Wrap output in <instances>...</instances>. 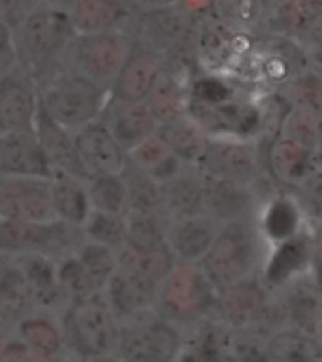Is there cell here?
<instances>
[{
  "label": "cell",
  "mask_w": 322,
  "mask_h": 362,
  "mask_svg": "<svg viewBox=\"0 0 322 362\" xmlns=\"http://www.w3.org/2000/svg\"><path fill=\"white\" fill-rule=\"evenodd\" d=\"M311 61H313V66L318 70V72H322V49L318 51H313V53H309Z\"/></svg>",
  "instance_id": "53"
},
{
  "label": "cell",
  "mask_w": 322,
  "mask_h": 362,
  "mask_svg": "<svg viewBox=\"0 0 322 362\" xmlns=\"http://www.w3.org/2000/svg\"><path fill=\"white\" fill-rule=\"evenodd\" d=\"M270 294L271 291H268L260 276L247 277L220 288L213 313H217L219 322L232 330H249L264 310Z\"/></svg>",
  "instance_id": "17"
},
{
  "label": "cell",
  "mask_w": 322,
  "mask_h": 362,
  "mask_svg": "<svg viewBox=\"0 0 322 362\" xmlns=\"http://www.w3.org/2000/svg\"><path fill=\"white\" fill-rule=\"evenodd\" d=\"M121 177L126 187L129 194L130 209L136 211H153V209H162V189L160 181L138 168L136 164L126 160Z\"/></svg>",
  "instance_id": "38"
},
{
  "label": "cell",
  "mask_w": 322,
  "mask_h": 362,
  "mask_svg": "<svg viewBox=\"0 0 322 362\" xmlns=\"http://www.w3.org/2000/svg\"><path fill=\"white\" fill-rule=\"evenodd\" d=\"M185 338L179 325L158 310L121 322L117 353L123 362H179Z\"/></svg>",
  "instance_id": "7"
},
{
  "label": "cell",
  "mask_w": 322,
  "mask_h": 362,
  "mask_svg": "<svg viewBox=\"0 0 322 362\" xmlns=\"http://www.w3.org/2000/svg\"><path fill=\"white\" fill-rule=\"evenodd\" d=\"M166 70L164 59L136 42L129 61L112 85V98L143 102Z\"/></svg>",
  "instance_id": "23"
},
{
  "label": "cell",
  "mask_w": 322,
  "mask_h": 362,
  "mask_svg": "<svg viewBox=\"0 0 322 362\" xmlns=\"http://www.w3.org/2000/svg\"><path fill=\"white\" fill-rule=\"evenodd\" d=\"M38 310L32 288L19 260L10 255H0V317L4 325L16 327L23 317Z\"/></svg>",
  "instance_id": "26"
},
{
  "label": "cell",
  "mask_w": 322,
  "mask_h": 362,
  "mask_svg": "<svg viewBox=\"0 0 322 362\" xmlns=\"http://www.w3.org/2000/svg\"><path fill=\"white\" fill-rule=\"evenodd\" d=\"M55 2H59V4H62V6H66V8H68V6L72 4L73 0H55Z\"/></svg>",
  "instance_id": "55"
},
{
  "label": "cell",
  "mask_w": 322,
  "mask_h": 362,
  "mask_svg": "<svg viewBox=\"0 0 322 362\" xmlns=\"http://www.w3.org/2000/svg\"><path fill=\"white\" fill-rule=\"evenodd\" d=\"M134 45L136 38L124 30L76 34L64 70L81 74L112 90L113 81L129 61Z\"/></svg>",
  "instance_id": "8"
},
{
  "label": "cell",
  "mask_w": 322,
  "mask_h": 362,
  "mask_svg": "<svg viewBox=\"0 0 322 362\" xmlns=\"http://www.w3.org/2000/svg\"><path fill=\"white\" fill-rule=\"evenodd\" d=\"M162 211L169 219L205 214L203 202V174L196 166H185L174 177L160 183Z\"/></svg>",
  "instance_id": "27"
},
{
  "label": "cell",
  "mask_w": 322,
  "mask_h": 362,
  "mask_svg": "<svg viewBox=\"0 0 322 362\" xmlns=\"http://www.w3.org/2000/svg\"><path fill=\"white\" fill-rule=\"evenodd\" d=\"M294 8L298 10L299 17L307 21L311 17L322 13V0H294Z\"/></svg>",
  "instance_id": "48"
},
{
  "label": "cell",
  "mask_w": 322,
  "mask_h": 362,
  "mask_svg": "<svg viewBox=\"0 0 322 362\" xmlns=\"http://www.w3.org/2000/svg\"><path fill=\"white\" fill-rule=\"evenodd\" d=\"M268 166L279 183L292 189L299 181L305 180L318 164H316L315 149L277 136L268 151Z\"/></svg>",
  "instance_id": "28"
},
{
  "label": "cell",
  "mask_w": 322,
  "mask_h": 362,
  "mask_svg": "<svg viewBox=\"0 0 322 362\" xmlns=\"http://www.w3.org/2000/svg\"><path fill=\"white\" fill-rule=\"evenodd\" d=\"M115 255H117V264L138 272L140 276L147 277V279H151L158 285L164 281V277L168 276L175 262H177L168 245L138 247V245L124 242L115 251Z\"/></svg>",
  "instance_id": "33"
},
{
  "label": "cell",
  "mask_w": 322,
  "mask_h": 362,
  "mask_svg": "<svg viewBox=\"0 0 322 362\" xmlns=\"http://www.w3.org/2000/svg\"><path fill=\"white\" fill-rule=\"evenodd\" d=\"M158 134L168 141L175 155L189 166H196L209 140L208 129L191 113L172 123L160 124Z\"/></svg>",
  "instance_id": "32"
},
{
  "label": "cell",
  "mask_w": 322,
  "mask_h": 362,
  "mask_svg": "<svg viewBox=\"0 0 322 362\" xmlns=\"http://www.w3.org/2000/svg\"><path fill=\"white\" fill-rule=\"evenodd\" d=\"M83 242L81 226L68 225L64 221L0 219V255H40L59 262Z\"/></svg>",
  "instance_id": "6"
},
{
  "label": "cell",
  "mask_w": 322,
  "mask_h": 362,
  "mask_svg": "<svg viewBox=\"0 0 322 362\" xmlns=\"http://www.w3.org/2000/svg\"><path fill=\"white\" fill-rule=\"evenodd\" d=\"M11 30L16 64L30 74L38 85L64 70L68 49L78 34L68 8L55 0H42L30 6Z\"/></svg>",
  "instance_id": "1"
},
{
  "label": "cell",
  "mask_w": 322,
  "mask_h": 362,
  "mask_svg": "<svg viewBox=\"0 0 322 362\" xmlns=\"http://www.w3.org/2000/svg\"><path fill=\"white\" fill-rule=\"evenodd\" d=\"M30 355L32 351L28 349L21 339L10 336L0 353V362H30Z\"/></svg>",
  "instance_id": "45"
},
{
  "label": "cell",
  "mask_w": 322,
  "mask_h": 362,
  "mask_svg": "<svg viewBox=\"0 0 322 362\" xmlns=\"http://www.w3.org/2000/svg\"><path fill=\"white\" fill-rule=\"evenodd\" d=\"M268 362H322V344L313 334L282 328L266 339Z\"/></svg>",
  "instance_id": "34"
},
{
  "label": "cell",
  "mask_w": 322,
  "mask_h": 362,
  "mask_svg": "<svg viewBox=\"0 0 322 362\" xmlns=\"http://www.w3.org/2000/svg\"><path fill=\"white\" fill-rule=\"evenodd\" d=\"M147 106L155 113L158 124L172 123L189 115L191 98L179 83V79L164 70L153 90L147 96Z\"/></svg>",
  "instance_id": "35"
},
{
  "label": "cell",
  "mask_w": 322,
  "mask_h": 362,
  "mask_svg": "<svg viewBox=\"0 0 322 362\" xmlns=\"http://www.w3.org/2000/svg\"><path fill=\"white\" fill-rule=\"evenodd\" d=\"M299 36L309 53L322 49V13L307 19L304 28L299 30Z\"/></svg>",
  "instance_id": "43"
},
{
  "label": "cell",
  "mask_w": 322,
  "mask_h": 362,
  "mask_svg": "<svg viewBox=\"0 0 322 362\" xmlns=\"http://www.w3.org/2000/svg\"><path fill=\"white\" fill-rule=\"evenodd\" d=\"M196 168L205 175L256 181L260 174L258 141L245 136L209 134Z\"/></svg>",
  "instance_id": "10"
},
{
  "label": "cell",
  "mask_w": 322,
  "mask_h": 362,
  "mask_svg": "<svg viewBox=\"0 0 322 362\" xmlns=\"http://www.w3.org/2000/svg\"><path fill=\"white\" fill-rule=\"evenodd\" d=\"M40 107L38 81L19 64L0 70V134L32 130Z\"/></svg>",
  "instance_id": "12"
},
{
  "label": "cell",
  "mask_w": 322,
  "mask_h": 362,
  "mask_svg": "<svg viewBox=\"0 0 322 362\" xmlns=\"http://www.w3.org/2000/svg\"><path fill=\"white\" fill-rule=\"evenodd\" d=\"M141 13L136 0H73L68 6V16L78 34L124 30L134 33Z\"/></svg>",
  "instance_id": "15"
},
{
  "label": "cell",
  "mask_w": 322,
  "mask_h": 362,
  "mask_svg": "<svg viewBox=\"0 0 322 362\" xmlns=\"http://www.w3.org/2000/svg\"><path fill=\"white\" fill-rule=\"evenodd\" d=\"M266 247L254 221H236L219 226L211 247L200 266L217 291L258 276L264 264Z\"/></svg>",
  "instance_id": "2"
},
{
  "label": "cell",
  "mask_w": 322,
  "mask_h": 362,
  "mask_svg": "<svg viewBox=\"0 0 322 362\" xmlns=\"http://www.w3.org/2000/svg\"><path fill=\"white\" fill-rule=\"evenodd\" d=\"M30 2H42V0H30Z\"/></svg>",
  "instance_id": "56"
},
{
  "label": "cell",
  "mask_w": 322,
  "mask_h": 362,
  "mask_svg": "<svg viewBox=\"0 0 322 362\" xmlns=\"http://www.w3.org/2000/svg\"><path fill=\"white\" fill-rule=\"evenodd\" d=\"M219 226L208 214L169 219L166 243L177 262H200L211 247Z\"/></svg>",
  "instance_id": "24"
},
{
  "label": "cell",
  "mask_w": 322,
  "mask_h": 362,
  "mask_svg": "<svg viewBox=\"0 0 322 362\" xmlns=\"http://www.w3.org/2000/svg\"><path fill=\"white\" fill-rule=\"evenodd\" d=\"M36 2L30 0H0V19L10 23L11 27L23 17V13Z\"/></svg>",
  "instance_id": "46"
},
{
  "label": "cell",
  "mask_w": 322,
  "mask_h": 362,
  "mask_svg": "<svg viewBox=\"0 0 322 362\" xmlns=\"http://www.w3.org/2000/svg\"><path fill=\"white\" fill-rule=\"evenodd\" d=\"M109 98V87L72 70H61L40 85L42 110L72 132L98 121Z\"/></svg>",
  "instance_id": "4"
},
{
  "label": "cell",
  "mask_w": 322,
  "mask_h": 362,
  "mask_svg": "<svg viewBox=\"0 0 322 362\" xmlns=\"http://www.w3.org/2000/svg\"><path fill=\"white\" fill-rule=\"evenodd\" d=\"M126 223V243L138 245V247H158L168 245L166 234H168L169 217L162 209L153 211H136L130 209L124 215Z\"/></svg>",
  "instance_id": "36"
},
{
  "label": "cell",
  "mask_w": 322,
  "mask_h": 362,
  "mask_svg": "<svg viewBox=\"0 0 322 362\" xmlns=\"http://www.w3.org/2000/svg\"><path fill=\"white\" fill-rule=\"evenodd\" d=\"M34 134L38 138L42 151H44L47 163H49L51 174L64 172V174L78 175L81 180H89L87 170L81 164L78 146H76V132L68 130L55 119L38 107L36 119H34Z\"/></svg>",
  "instance_id": "20"
},
{
  "label": "cell",
  "mask_w": 322,
  "mask_h": 362,
  "mask_svg": "<svg viewBox=\"0 0 322 362\" xmlns=\"http://www.w3.org/2000/svg\"><path fill=\"white\" fill-rule=\"evenodd\" d=\"M49 189L55 219L64 221L68 225L83 226L85 219L93 209L87 191V180L64 172H55L49 177Z\"/></svg>",
  "instance_id": "29"
},
{
  "label": "cell",
  "mask_w": 322,
  "mask_h": 362,
  "mask_svg": "<svg viewBox=\"0 0 322 362\" xmlns=\"http://www.w3.org/2000/svg\"><path fill=\"white\" fill-rule=\"evenodd\" d=\"M13 328H16V338L21 339L32 353H61L64 351L61 319L55 311H30Z\"/></svg>",
  "instance_id": "30"
},
{
  "label": "cell",
  "mask_w": 322,
  "mask_h": 362,
  "mask_svg": "<svg viewBox=\"0 0 322 362\" xmlns=\"http://www.w3.org/2000/svg\"><path fill=\"white\" fill-rule=\"evenodd\" d=\"M311 274L322 288V225L313 228V264H311Z\"/></svg>",
  "instance_id": "47"
},
{
  "label": "cell",
  "mask_w": 322,
  "mask_h": 362,
  "mask_svg": "<svg viewBox=\"0 0 322 362\" xmlns=\"http://www.w3.org/2000/svg\"><path fill=\"white\" fill-rule=\"evenodd\" d=\"M279 298L287 315V328L313 334L322 327V288L315 281L313 274H305L285 287L279 288Z\"/></svg>",
  "instance_id": "22"
},
{
  "label": "cell",
  "mask_w": 322,
  "mask_h": 362,
  "mask_svg": "<svg viewBox=\"0 0 322 362\" xmlns=\"http://www.w3.org/2000/svg\"><path fill=\"white\" fill-rule=\"evenodd\" d=\"M129 160L160 183L174 177L177 172L189 166L175 155L174 149L168 146V141L158 132L140 141L134 149H130Z\"/></svg>",
  "instance_id": "31"
},
{
  "label": "cell",
  "mask_w": 322,
  "mask_h": 362,
  "mask_svg": "<svg viewBox=\"0 0 322 362\" xmlns=\"http://www.w3.org/2000/svg\"><path fill=\"white\" fill-rule=\"evenodd\" d=\"M81 230H83V236L87 242L98 243V245L109 247L113 251H117L126 242L124 215L90 209L89 217L85 219Z\"/></svg>",
  "instance_id": "40"
},
{
  "label": "cell",
  "mask_w": 322,
  "mask_h": 362,
  "mask_svg": "<svg viewBox=\"0 0 322 362\" xmlns=\"http://www.w3.org/2000/svg\"><path fill=\"white\" fill-rule=\"evenodd\" d=\"M256 181L232 180L203 174V202L205 214L219 225L236 221H254L264 202Z\"/></svg>",
  "instance_id": "11"
},
{
  "label": "cell",
  "mask_w": 322,
  "mask_h": 362,
  "mask_svg": "<svg viewBox=\"0 0 322 362\" xmlns=\"http://www.w3.org/2000/svg\"><path fill=\"white\" fill-rule=\"evenodd\" d=\"M294 198L298 200L311 228L322 225V166H316L305 180L292 187Z\"/></svg>",
  "instance_id": "42"
},
{
  "label": "cell",
  "mask_w": 322,
  "mask_h": 362,
  "mask_svg": "<svg viewBox=\"0 0 322 362\" xmlns=\"http://www.w3.org/2000/svg\"><path fill=\"white\" fill-rule=\"evenodd\" d=\"M59 319L64 353L70 358L115 353L117 349L121 322L102 293L68 300L59 311Z\"/></svg>",
  "instance_id": "3"
},
{
  "label": "cell",
  "mask_w": 322,
  "mask_h": 362,
  "mask_svg": "<svg viewBox=\"0 0 322 362\" xmlns=\"http://www.w3.org/2000/svg\"><path fill=\"white\" fill-rule=\"evenodd\" d=\"M30 362H70L64 351L61 353H32Z\"/></svg>",
  "instance_id": "49"
},
{
  "label": "cell",
  "mask_w": 322,
  "mask_h": 362,
  "mask_svg": "<svg viewBox=\"0 0 322 362\" xmlns=\"http://www.w3.org/2000/svg\"><path fill=\"white\" fill-rule=\"evenodd\" d=\"M158 283L140 276L138 272L117 264L102 291L119 322H126L136 317L157 310Z\"/></svg>",
  "instance_id": "14"
},
{
  "label": "cell",
  "mask_w": 322,
  "mask_h": 362,
  "mask_svg": "<svg viewBox=\"0 0 322 362\" xmlns=\"http://www.w3.org/2000/svg\"><path fill=\"white\" fill-rule=\"evenodd\" d=\"M318 129H321V115L304 110V107L290 106L288 112L281 117L277 136H282L296 144L315 149L316 140H318Z\"/></svg>",
  "instance_id": "41"
},
{
  "label": "cell",
  "mask_w": 322,
  "mask_h": 362,
  "mask_svg": "<svg viewBox=\"0 0 322 362\" xmlns=\"http://www.w3.org/2000/svg\"><path fill=\"white\" fill-rule=\"evenodd\" d=\"M313 264V228H305L298 236L268 249L260 279L268 291L275 293L287 283L311 272Z\"/></svg>",
  "instance_id": "16"
},
{
  "label": "cell",
  "mask_w": 322,
  "mask_h": 362,
  "mask_svg": "<svg viewBox=\"0 0 322 362\" xmlns=\"http://www.w3.org/2000/svg\"><path fill=\"white\" fill-rule=\"evenodd\" d=\"M8 338H10V336L2 332V327H0V353H2V349H4V345H6V341H8Z\"/></svg>",
  "instance_id": "54"
},
{
  "label": "cell",
  "mask_w": 322,
  "mask_h": 362,
  "mask_svg": "<svg viewBox=\"0 0 322 362\" xmlns=\"http://www.w3.org/2000/svg\"><path fill=\"white\" fill-rule=\"evenodd\" d=\"M315 157H316V164L322 166V117H321V129H318V140H316V146H315Z\"/></svg>",
  "instance_id": "52"
},
{
  "label": "cell",
  "mask_w": 322,
  "mask_h": 362,
  "mask_svg": "<svg viewBox=\"0 0 322 362\" xmlns=\"http://www.w3.org/2000/svg\"><path fill=\"white\" fill-rule=\"evenodd\" d=\"M0 219L51 221L49 177L0 175Z\"/></svg>",
  "instance_id": "13"
},
{
  "label": "cell",
  "mask_w": 322,
  "mask_h": 362,
  "mask_svg": "<svg viewBox=\"0 0 322 362\" xmlns=\"http://www.w3.org/2000/svg\"><path fill=\"white\" fill-rule=\"evenodd\" d=\"M282 96L288 106L304 107L322 117V72L315 66L296 72L287 79Z\"/></svg>",
  "instance_id": "39"
},
{
  "label": "cell",
  "mask_w": 322,
  "mask_h": 362,
  "mask_svg": "<svg viewBox=\"0 0 322 362\" xmlns=\"http://www.w3.org/2000/svg\"><path fill=\"white\" fill-rule=\"evenodd\" d=\"M76 146L89 177L100 174H121L129 160L126 149L102 123V119L76 132Z\"/></svg>",
  "instance_id": "18"
},
{
  "label": "cell",
  "mask_w": 322,
  "mask_h": 362,
  "mask_svg": "<svg viewBox=\"0 0 322 362\" xmlns=\"http://www.w3.org/2000/svg\"><path fill=\"white\" fill-rule=\"evenodd\" d=\"M115 268V251L87 240L72 255L56 262L59 279L70 300L102 293Z\"/></svg>",
  "instance_id": "9"
},
{
  "label": "cell",
  "mask_w": 322,
  "mask_h": 362,
  "mask_svg": "<svg viewBox=\"0 0 322 362\" xmlns=\"http://www.w3.org/2000/svg\"><path fill=\"white\" fill-rule=\"evenodd\" d=\"M90 208L106 214L126 215L130 211L129 194L121 174L90 175L87 180Z\"/></svg>",
  "instance_id": "37"
},
{
  "label": "cell",
  "mask_w": 322,
  "mask_h": 362,
  "mask_svg": "<svg viewBox=\"0 0 322 362\" xmlns=\"http://www.w3.org/2000/svg\"><path fill=\"white\" fill-rule=\"evenodd\" d=\"M100 119L109 132L117 138L119 144L126 149V153L145 138L157 134L160 129L155 113L147 106L145 100L130 102L109 98Z\"/></svg>",
  "instance_id": "21"
},
{
  "label": "cell",
  "mask_w": 322,
  "mask_h": 362,
  "mask_svg": "<svg viewBox=\"0 0 322 362\" xmlns=\"http://www.w3.org/2000/svg\"><path fill=\"white\" fill-rule=\"evenodd\" d=\"M16 64V47H13V30L10 23L0 19V70Z\"/></svg>",
  "instance_id": "44"
},
{
  "label": "cell",
  "mask_w": 322,
  "mask_h": 362,
  "mask_svg": "<svg viewBox=\"0 0 322 362\" xmlns=\"http://www.w3.org/2000/svg\"><path fill=\"white\" fill-rule=\"evenodd\" d=\"M141 10H151V8H166V6H175L181 0H136Z\"/></svg>",
  "instance_id": "51"
},
{
  "label": "cell",
  "mask_w": 322,
  "mask_h": 362,
  "mask_svg": "<svg viewBox=\"0 0 322 362\" xmlns=\"http://www.w3.org/2000/svg\"><path fill=\"white\" fill-rule=\"evenodd\" d=\"M70 362H123L117 353H104V355L85 356V358H70Z\"/></svg>",
  "instance_id": "50"
},
{
  "label": "cell",
  "mask_w": 322,
  "mask_h": 362,
  "mask_svg": "<svg viewBox=\"0 0 322 362\" xmlns=\"http://www.w3.org/2000/svg\"><path fill=\"white\" fill-rule=\"evenodd\" d=\"M0 175L51 177V168L34 130L0 134Z\"/></svg>",
  "instance_id": "25"
},
{
  "label": "cell",
  "mask_w": 322,
  "mask_h": 362,
  "mask_svg": "<svg viewBox=\"0 0 322 362\" xmlns=\"http://www.w3.org/2000/svg\"><path fill=\"white\" fill-rule=\"evenodd\" d=\"M217 288L200 262H175L158 287L157 310L175 325H194L215 311Z\"/></svg>",
  "instance_id": "5"
},
{
  "label": "cell",
  "mask_w": 322,
  "mask_h": 362,
  "mask_svg": "<svg viewBox=\"0 0 322 362\" xmlns=\"http://www.w3.org/2000/svg\"><path fill=\"white\" fill-rule=\"evenodd\" d=\"M254 225L268 249L309 228V223L292 192H275L271 197H266L256 214Z\"/></svg>",
  "instance_id": "19"
}]
</instances>
